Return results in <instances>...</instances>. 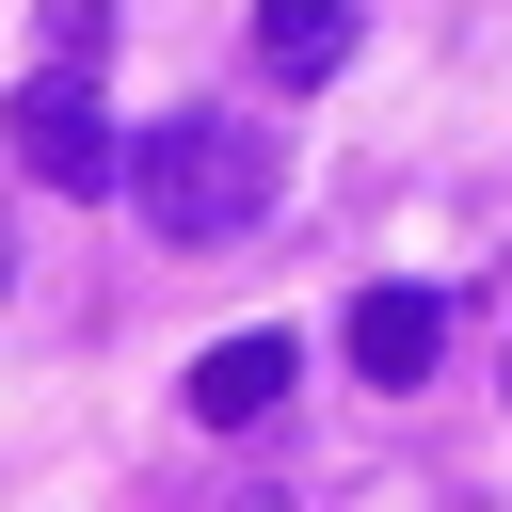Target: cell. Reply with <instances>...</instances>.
I'll return each instance as SVG.
<instances>
[{"label": "cell", "instance_id": "6da1fadb", "mask_svg": "<svg viewBox=\"0 0 512 512\" xmlns=\"http://www.w3.org/2000/svg\"><path fill=\"white\" fill-rule=\"evenodd\" d=\"M160 240H240L272 192H288V144L256 128V112H160V128H128V176H112Z\"/></svg>", "mask_w": 512, "mask_h": 512}, {"label": "cell", "instance_id": "7a4b0ae2", "mask_svg": "<svg viewBox=\"0 0 512 512\" xmlns=\"http://www.w3.org/2000/svg\"><path fill=\"white\" fill-rule=\"evenodd\" d=\"M0 128H16V160H32L48 192H112V176H128V128H112V96H96L80 64H32Z\"/></svg>", "mask_w": 512, "mask_h": 512}, {"label": "cell", "instance_id": "3957f363", "mask_svg": "<svg viewBox=\"0 0 512 512\" xmlns=\"http://www.w3.org/2000/svg\"><path fill=\"white\" fill-rule=\"evenodd\" d=\"M288 368H304V352H288V336L256 320V336H224V352H192V416H208V432H256V416L288 400Z\"/></svg>", "mask_w": 512, "mask_h": 512}, {"label": "cell", "instance_id": "277c9868", "mask_svg": "<svg viewBox=\"0 0 512 512\" xmlns=\"http://www.w3.org/2000/svg\"><path fill=\"white\" fill-rule=\"evenodd\" d=\"M432 352H448V304H432V288H368V304H352V368H368V384H416Z\"/></svg>", "mask_w": 512, "mask_h": 512}, {"label": "cell", "instance_id": "5b68a950", "mask_svg": "<svg viewBox=\"0 0 512 512\" xmlns=\"http://www.w3.org/2000/svg\"><path fill=\"white\" fill-rule=\"evenodd\" d=\"M352 64V0H256V80H336Z\"/></svg>", "mask_w": 512, "mask_h": 512}, {"label": "cell", "instance_id": "8992f818", "mask_svg": "<svg viewBox=\"0 0 512 512\" xmlns=\"http://www.w3.org/2000/svg\"><path fill=\"white\" fill-rule=\"evenodd\" d=\"M96 32H112V0H48V64H96Z\"/></svg>", "mask_w": 512, "mask_h": 512}, {"label": "cell", "instance_id": "52a82bcc", "mask_svg": "<svg viewBox=\"0 0 512 512\" xmlns=\"http://www.w3.org/2000/svg\"><path fill=\"white\" fill-rule=\"evenodd\" d=\"M224 512H304V496H224Z\"/></svg>", "mask_w": 512, "mask_h": 512}]
</instances>
